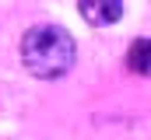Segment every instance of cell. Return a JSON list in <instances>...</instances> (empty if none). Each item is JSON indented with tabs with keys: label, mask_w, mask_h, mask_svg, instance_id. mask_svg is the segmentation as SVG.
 Wrapping results in <instances>:
<instances>
[{
	"label": "cell",
	"mask_w": 151,
	"mask_h": 140,
	"mask_svg": "<svg viewBox=\"0 0 151 140\" xmlns=\"http://www.w3.org/2000/svg\"><path fill=\"white\" fill-rule=\"evenodd\" d=\"M74 39L63 32L60 25H35L21 39V63L28 67L32 77L56 81L74 67Z\"/></svg>",
	"instance_id": "6da1fadb"
},
{
	"label": "cell",
	"mask_w": 151,
	"mask_h": 140,
	"mask_svg": "<svg viewBox=\"0 0 151 140\" xmlns=\"http://www.w3.org/2000/svg\"><path fill=\"white\" fill-rule=\"evenodd\" d=\"M77 11H81V18H84L88 25L106 28V25L119 21V14H123V0H77Z\"/></svg>",
	"instance_id": "7a4b0ae2"
},
{
	"label": "cell",
	"mask_w": 151,
	"mask_h": 140,
	"mask_svg": "<svg viewBox=\"0 0 151 140\" xmlns=\"http://www.w3.org/2000/svg\"><path fill=\"white\" fill-rule=\"evenodd\" d=\"M130 70L148 74V39H137V42L130 46Z\"/></svg>",
	"instance_id": "3957f363"
}]
</instances>
